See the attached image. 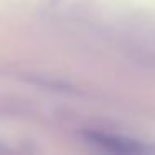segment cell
<instances>
[{
  "instance_id": "cell-1",
  "label": "cell",
  "mask_w": 155,
  "mask_h": 155,
  "mask_svg": "<svg viewBox=\"0 0 155 155\" xmlns=\"http://www.w3.org/2000/svg\"><path fill=\"white\" fill-rule=\"evenodd\" d=\"M87 138L90 143L102 147L105 150L110 152H122V153H135V152H147V145L140 143V142L134 140V138H127L122 135L115 134H105V132H88Z\"/></svg>"
}]
</instances>
